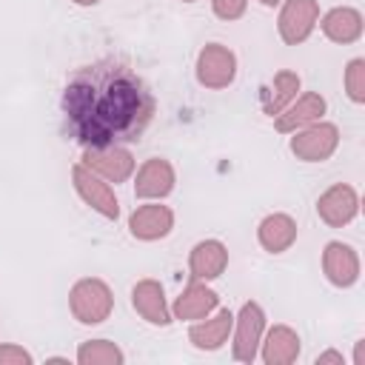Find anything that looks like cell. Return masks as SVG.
<instances>
[{
    "instance_id": "obj_29",
    "label": "cell",
    "mask_w": 365,
    "mask_h": 365,
    "mask_svg": "<svg viewBox=\"0 0 365 365\" xmlns=\"http://www.w3.org/2000/svg\"><path fill=\"white\" fill-rule=\"evenodd\" d=\"M259 3H262V6H268V9H274V6H279L282 0H259Z\"/></svg>"
},
{
    "instance_id": "obj_4",
    "label": "cell",
    "mask_w": 365,
    "mask_h": 365,
    "mask_svg": "<svg viewBox=\"0 0 365 365\" xmlns=\"http://www.w3.org/2000/svg\"><path fill=\"white\" fill-rule=\"evenodd\" d=\"M194 74L202 88H228L237 77V54L222 43H205L197 54Z\"/></svg>"
},
{
    "instance_id": "obj_25",
    "label": "cell",
    "mask_w": 365,
    "mask_h": 365,
    "mask_svg": "<svg viewBox=\"0 0 365 365\" xmlns=\"http://www.w3.org/2000/svg\"><path fill=\"white\" fill-rule=\"evenodd\" d=\"M31 362H34V356L23 345H14V342L0 345V365H31Z\"/></svg>"
},
{
    "instance_id": "obj_10",
    "label": "cell",
    "mask_w": 365,
    "mask_h": 365,
    "mask_svg": "<svg viewBox=\"0 0 365 365\" xmlns=\"http://www.w3.org/2000/svg\"><path fill=\"white\" fill-rule=\"evenodd\" d=\"M325 108H328V103H325L322 94L305 91V94L294 97L279 114H274V128H277L279 134H294V131H299V128H305V125L322 120Z\"/></svg>"
},
{
    "instance_id": "obj_14",
    "label": "cell",
    "mask_w": 365,
    "mask_h": 365,
    "mask_svg": "<svg viewBox=\"0 0 365 365\" xmlns=\"http://www.w3.org/2000/svg\"><path fill=\"white\" fill-rule=\"evenodd\" d=\"M217 305H220V294H217L214 288H208L202 279H191V282L180 291V297L174 299L171 317H174V319H182V322H197V319L214 314Z\"/></svg>"
},
{
    "instance_id": "obj_24",
    "label": "cell",
    "mask_w": 365,
    "mask_h": 365,
    "mask_svg": "<svg viewBox=\"0 0 365 365\" xmlns=\"http://www.w3.org/2000/svg\"><path fill=\"white\" fill-rule=\"evenodd\" d=\"M248 9V0H211V11L220 17V20H240Z\"/></svg>"
},
{
    "instance_id": "obj_21",
    "label": "cell",
    "mask_w": 365,
    "mask_h": 365,
    "mask_svg": "<svg viewBox=\"0 0 365 365\" xmlns=\"http://www.w3.org/2000/svg\"><path fill=\"white\" fill-rule=\"evenodd\" d=\"M299 74L297 71H288V68H282V71H277L274 74V80H271V86L262 91V111L265 114H279L294 97H297V91H299Z\"/></svg>"
},
{
    "instance_id": "obj_9",
    "label": "cell",
    "mask_w": 365,
    "mask_h": 365,
    "mask_svg": "<svg viewBox=\"0 0 365 365\" xmlns=\"http://www.w3.org/2000/svg\"><path fill=\"white\" fill-rule=\"evenodd\" d=\"M356 214H359V194L348 182H334L328 191L317 197V217L331 228L348 225Z\"/></svg>"
},
{
    "instance_id": "obj_3",
    "label": "cell",
    "mask_w": 365,
    "mask_h": 365,
    "mask_svg": "<svg viewBox=\"0 0 365 365\" xmlns=\"http://www.w3.org/2000/svg\"><path fill=\"white\" fill-rule=\"evenodd\" d=\"M234 342H231V356L237 362L251 365L259 354V342L265 334V311L259 302H242L240 314L234 317Z\"/></svg>"
},
{
    "instance_id": "obj_26",
    "label": "cell",
    "mask_w": 365,
    "mask_h": 365,
    "mask_svg": "<svg viewBox=\"0 0 365 365\" xmlns=\"http://www.w3.org/2000/svg\"><path fill=\"white\" fill-rule=\"evenodd\" d=\"M317 365H325V362H334V365H342L345 359H342V354L339 351H334V348H328V351H322V354H317V359H314Z\"/></svg>"
},
{
    "instance_id": "obj_13",
    "label": "cell",
    "mask_w": 365,
    "mask_h": 365,
    "mask_svg": "<svg viewBox=\"0 0 365 365\" xmlns=\"http://www.w3.org/2000/svg\"><path fill=\"white\" fill-rule=\"evenodd\" d=\"M322 274L336 288H351L359 279V254L339 240H331L322 251Z\"/></svg>"
},
{
    "instance_id": "obj_6",
    "label": "cell",
    "mask_w": 365,
    "mask_h": 365,
    "mask_svg": "<svg viewBox=\"0 0 365 365\" xmlns=\"http://www.w3.org/2000/svg\"><path fill=\"white\" fill-rule=\"evenodd\" d=\"M80 163L94 171L97 177H103L106 182H125L134 168H137V160L134 154L125 148V145H97V148H83V157Z\"/></svg>"
},
{
    "instance_id": "obj_12",
    "label": "cell",
    "mask_w": 365,
    "mask_h": 365,
    "mask_svg": "<svg viewBox=\"0 0 365 365\" xmlns=\"http://www.w3.org/2000/svg\"><path fill=\"white\" fill-rule=\"evenodd\" d=\"M171 228H174V211L160 202L137 205L128 217V231L140 242H157V240L168 237Z\"/></svg>"
},
{
    "instance_id": "obj_18",
    "label": "cell",
    "mask_w": 365,
    "mask_h": 365,
    "mask_svg": "<svg viewBox=\"0 0 365 365\" xmlns=\"http://www.w3.org/2000/svg\"><path fill=\"white\" fill-rule=\"evenodd\" d=\"M299 334L291 325H274L262 334L259 356L265 365H291L299 359Z\"/></svg>"
},
{
    "instance_id": "obj_5",
    "label": "cell",
    "mask_w": 365,
    "mask_h": 365,
    "mask_svg": "<svg viewBox=\"0 0 365 365\" xmlns=\"http://www.w3.org/2000/svg\"><path fill=\"white\" fill-rule=\"evenodd\" d=\"M339 145V128L334 123H311L291 137V151L302 163H325Z\"/></svg>"
},
{
    "instance_id": "obj_30",
    "label": "cell",
    "mask_w": 365,
    "mask_h": 365,
    "mask_svg": "<svg viewBox=\"0 0 365 365\" xmlns=\"http://www.w3.org/2000/svg\"><path fill=\"white\" fill-rule=\"evenodd\" d=\"M182 3H197V0H182Z\"/></svg>"
},
{
    "instance_id": "obj_27",
    "label": "cell",
    "mask_w": 365,
    "mask_h": 365,
    "mask_svg": "<svg viewBox=\"0 0 365 365\" xmlns=\"http://www.w3.org/2000/svg\"><path fill=\"white\" fill-rule=\"evenodd\" d=\"M362 362H365V339L354 345V365H362Z\"/></svg>"
},
{
    "instance_id": "obj_22",
    "label": "cell",
    "mask_w": 365,
    "mask_h": 365,
    "mask_svg": "<svg viewBox=\"0 0 365 365\" xmlns=\"http://www.w3.org/2000/svg\"><path fill=\"white\" fill-rule=\"evenodd\" d=\"M77 362L80 365H123L125 354L111 339H86L77 348Z\"/></svg>"
},
{
    "instance_id": "obj_16",
    "label": "cell",
    "mask_w": 365,
    "mask_h": 365,
    "mask_svg": "<svg viewBox=\"0 0 365 365\" xmlns=\"http://www.w3.org/2000/svg\"><path fill=\"white\" fill-rule=\"evenodd\" d=\"M231 328H234V314L228 308H220L214 317L208 314V317L197 319L188 328V342L197 351H217V348H222L228 342Z\"/></svg>"
},
{
    "instance_id": "obj_2",
    "label": "cell",
    "mask_w": 365,
    "mask_h": 365,
    "mask_svg": "<svg viewBox=\"0 0 365 365\" xmlns=\"http://www.w3.org/2000/svg\"><path fill=\"white\" fill-rule=\"evenodd\" d=\"M68 308L80 325H100L114 311V294L100 277H83L68 291Z\"/></svg>"
},
{
    "instance_id": "obj_15",
    "label": "cell",
    "mask_w": 365,
    "mask_h": 365,
    "mask_svg": "<svg viewBox=\"0 0 365 365\" xmlns=\"http://www.w3.org/2000/svg\"><path fill=\"white\" fill-rule=\"evenodd\" d=\"M131 305L134 311L148 322V325H171V308L165 302V291L157 279H140L134 288H131Z\"/></svg>"
},
{
    "instance_id": "obj_28",
    "label": "cell",
    "mask_w": 365,
    "mask_h": 365,
    "mask_svg": "<svg viewBox=\"0 0 365 365\" xmlns=\"http://www.w3.org/2000/svg\"><path fill=\"white\" fill-rule=\"evenodd\" d=\"M71 3H77V6H97L100 0H71Z\"/></svg>"
},
{
    "instance_id": "obj_11",
    "label": "cell",
    "mask_w": 365,
    "mask_h": 365,
    "mask_svg": "<svg viewBox=\"0 0 365 365\" xmlns=\"http://www.w3.org/2000/svg\"><path fill=\"white\" fill-rule=\"evenodd\" d=\"M174 182H177L174 165L168 160H163V157H151L137 168L134 197L137 200H163V197H168L174 191Z\"/></svg>"
},
{
    "instance_id": "obj_20",
    "label": "cell",
    "mask_w": 365,
    "mask_h": 365,
    "mask_svg": "<svg viewBox=\"0 0 365 365\" xmlns=\"http://www.w3.org/2000/svg\"><path fill=\"white\" fill-rule=\"evenodd\" d=\"M257 242L268 254H282L297 242V220L291 214H268L257 225Z\"/></svg>"
},
{
    "instance_id": "obj_1",
    "label": "cell",
    "mask_w": 365,
    "mask_h": 365,
    "mask_svg": "<svg viewBox=\"0 0 365 365\" xmlns=\"http://www.w3.org/2000/svg\"><path fill=\"white\" fill-rule=\"evenodd\" d=\"M60 106L68 137L83 148L137 143L157 111L145 80L114 57L77 68L63 88Z\"/></svg>"
},
{
    "instance_id": "obj_8",
    "label": "cell",
    "mask_w": 365,
    "mask_h": 365,
    "mask_svg": "<svg viewBox=\"0 0 365 365\" xmlns=\"http://www.w3.org/2000/svg\"><path fill=\"white\" fill-rule=\"evenodd\" d=\"M71 182H74V191L80 194V200L88 208H94L100 217H106V220H117L120 217V202H117L111 185L103 177H97L94 171H88L83 163L71 165Z\"/></svg>"
},
{
    "instance_id": "obj_7",
    "label": "cell",
    "mask_w": 365,
    "mask_h": 365,
    "mask_svg": "<svg viewBox=\"0 0 365 365\" xmlns=\"http://www.w3.org/2000/svg\"><path fill=\"white\" fill-rule=\"evenodd\" d=\"M319 20V3L317 0H282L279 17H277V31L282 43L299 46L305 43Z\"/></svg>"
},
{
    "instance_id": "obj_23",
    "label": "cell",
    "mask_w": 365,
    "mask_h": 365,
    "mask_svg": "<svg viewBox=\"0 0 365 365\" xmlns=\"http://www.w3.org/2000/svg\"><path fill=\"white\" fill-rule=\"evenodd\" d=\"M342 83H345V94H348L351 103H356V106L365 103V60L362 57L348 60Z\"/></svg>"
},
{
    "instance_id": "obj_19",
    "label": "cell",
    "mask_w": 365,
    "mask_h": 365,
    "mask_svg": "<svg viewBox=\"0 0 365 365\" xmlns=\"http://www.w3.org/2000/svg\"><path fill=\"white\" fill-rule=\"evenodd\" d=\"M228 268V248L220 240H200L188 254L191 279H217Z\"/></svg>"
},
{
    "instance_id": "obj_17",
    "label": "cell",
    "mask_w": 365,
    "mask_h": 365,
    "mask_svg": "<svg viewBox=\"0 0 365 365\" xmlns=\"http://www.w3.org/2000/svg\"><path fill=\"white\" fill-rule=\"evenodd\" d=\"M322 34L331 40V43H339V46H348V43H356L362 37V29H365V20L359 14V9L354 6H334L331 11L322 14V20H317Z\"/></svg>"
}]
</instances>
